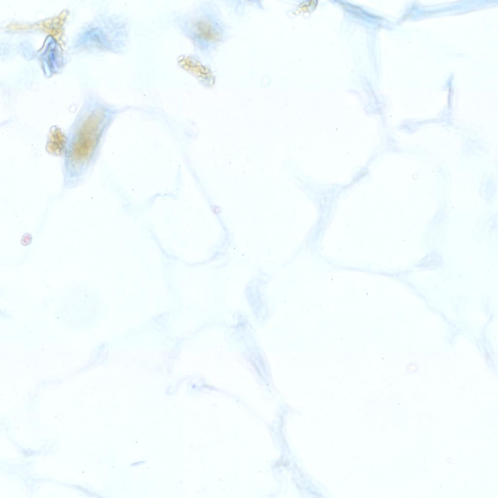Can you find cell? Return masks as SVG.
<instances>
[{"label":"cell","mask_w":498,"mask_h":498,"mask_svg":"<svg viewBox=\"0 0 498 498\" xmlns=\"http://www.w3.org/2000/svg\"><path fill=\"white\" fill-rule=\"evenodd\" d=\"M109 109L97 101L86 102L68 130L63 148V187L82 184L91 172L109 121Z\"/></svg>","instance_id":"cell-1"},{"label":"cell","mask_w":498,"mask_h":498,"mask_svg":"<svg viewBox=\"0 0 498 498\" xmlns=\"http://www.w3.org/2000/svg\"><path fill=\"white\" fill-rule=\"evenodd\" d=\"M173 24L190 41L197 52L209 56L228 39L229 27L218 6L205 1L177 12Z\"/></svg>","instance_id":"cell-2"},{"label":"cell","mask_w":498,"mask_h":498,"mask_svg":"<svg viewBox=\"0 0 498 498\" xmlns=\"http://www.w3.org/2000/svg\"><path fill=\"white\" fill-rule=\"evenodd\" d=\"M197 54H182L178 58V63L182 68L196 77L202 85L210 87L215 81L214 75Z\"/></svg>","instance_id":"cell-3"}]
</instances>
